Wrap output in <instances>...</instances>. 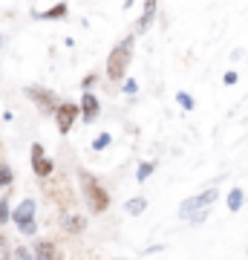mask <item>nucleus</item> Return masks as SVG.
<instances>
[{
    "instance_id": "f257e3e1",
    "label": "nucleus",
    "mask_w": 248,
    "mask_h": 260,
    "mask_svg": "<svg viewBox=\"0 0 248 260\" xmlns=\"http://www.w3.org/2000/svg\"><path fill=\"white\" fill-rule=\"evenodd\" d=\"M133 47H136V35L121 38L119 44L113 47V52L107 55V78L110 81H124V75L130 70V61H133Z\"/></svg>"
},
{
    "instance_id": "f03ea898",
    "label": "nucleus",
    "mask_w": 248,
    "mask_h": 260,
    "mask_svg": "<svg viewBox=\"0 0 248 260\" xmlns=\"http://www.w3.org/2000/svg\"><path fill=\"white\" fill-rule=\"evenodd\" d=\"M78 182H81V194L87 200L92 214H104L110 208V194H107V188L98 182V177H92L90 171H78Z\"/></svg>"
},
{
    "instance_id": "7ed1b4c3",
    "label": "nucleus",
    "mask_w": 248,
    "mask_h": 260,
    "mask_svg": "<svg viewBox=\"0 0 248 260\" xmlns=\"http://www.w3.org/2000/svg\"><path fill=\"white\" fill-rule=\"evenodd\" d=\"M35 211H38V203H35V200H20V205L12 211V223L18 225V232L26 234V237H32V234L38 232Z\"/></svg>"
},
{
    "instance_id": "20e7f679",
    "label": "nucleus",
    "mask_w": 248,
    "mask_h": 260,
    "mask_svg": "<svg viewBox=\"0 0 248 260\" xmlns=\"http://www.w3.org/2000/svg\"><path fill=\"white\" fill-rule=\"evenodd\" d=\"M220 200V191H217V185H211V188H205V191H199V194H193V197H188L182 205H179V217H191V214H196V211H202V208H211L214 203Z\"/></svg>"
},
{
    "instance_id": "39448f33",
    "label": "nucleus",
    "mask_w": 248,
    "mask_h": 260,
    "mask_svg": "<svg viewBox=\"0 0 248 260\" xmlns=\"http://www.w3.org/2000/svg\"><path fill=\"white\" fill-rule=\"evenodd\" d=\"M23 93L35 102L38 110H44V113H55L58 110V104H61V99H58L52 90H46V87H38V84H32V87H26Z\"/></svg>"
},
{
    "instance_id": "423d86ee",
    "label": "nucleus",
    "mask_w": 248,
    "mask_h": 260,
    "mask_svg": "<svg viewBox=\"0 0 248 260\" xmlns=\"http://www.w3.org/2000/svg\"><path fill=\"white\" fill-rule=\"evenodd\" d=\"M81 116V107L73 102H61L55 110V124H58V133H69L75 124V119Z\"/></svg>"
},
{
    "instance_id": "0eeeda50",
    "label": "nucleus",
    "mask_w": 248,
    "mask_h": 260,
    "mask_svg": "<svg viewBox=\"0 0 248 260\" xmlns=\"http://www.w3.org/2000/svg\"><path fill=\"white\" fill-rule=\"evenodd\" d=\"M32 171H35V177H41V179L52 177V171H55L52 159L44 153V145H41V142H35V145H32Z\"/></svg>"
},
{
    "instance_id": "6e6552de",
    "label": "nucleus",
    "mask_w": 248,
    "mask_h": 260,
    "mask_svg": "<svg viewBox=\"0 0 248 260\" xmlns=\"http://www.w3.org/2000/svg\"><path fill=\"white\" fill-rule=\"evenodd\" d=\"M41 182H44V188H46L52 197H58V203H61V205H69V203H73V188H69V182H66L64 177H55V179L46 177V179H41Z\"/></svg>"
},
{
    "instance_id": "1a4fd4ad",
    "label": "nucleus",
    "mask_w": 248,
    "mask_h": 260,
    "mask_svg": "<svg viewBox=\"0 0 248 260\" xmlns=\"http://www.w3.org/2000/svg\"><path fill=\"white\" fill-rule=\"evenodd\" d=\"M81 119L87 121V124H92V121L98 119V113H101V104H98V99L92 93H84V99H81Z\"/></svg>"
},
{
    "instance_id": "9d476101",
    "label": "nucleus",
    "mask_w": 248,
    "mask_h": 260,
    "mask_svg": "<svg viewBox=\"0 0 248 260\" xmlns=\"http://www.w3.org/2000/svg\"><path fill=\"white\" fill-rule=\"evenodd\" d=\"M156 6H159V0H145V12H141V18H138L133 35H145L147 29L153 26V20H156Z\"/></svg>"
},
{
    "instance_id": "9b49d317",
    "label": "nucleus",
    "mask_w": 248,
    "mask_h": 260,
    "mask_svg": "<svg viewBox=\"0 0 248 260\" xmlns=\"http://www.w3.org/2000/svg\"><path fill=\"white\" fill-rule=\"evenodd\" d=\"M32 257L35 260H61V249H58L52 240H41V243H35Z\"/></svg>"
},
{
    "instance_id": "f8f14e48",
    "label": "nucleus",
    "mask_w": 248,
    "mask_h": 260,
    "mask_svg": "<svg viewBox=\"0 0 248 260\" xmlns=\"http://www.w3.org/2000/svg\"><path fill=\"white\" fill-rule=\"evenodd\" d=\"M84 229H87V217H81V214H66L64 217V232L66 234H81Z\"/></svg>"
},
{
    "instance_id": "ddd939ff",
    "label": "nucleus",
    "mask_w": 248,
    "mask_h": 260,
    "mask_svg": "<svg viewBox=\"0 0 248 260\" xmlns=\"http://www.w3.org/2000/svg\"><path fill=\"white\" fill-rule=\"evenodd\" d=\"M66 12H69V6H66V3H55L52 9L38 12V15H32V18H38V20H64Z\"/></svg>"
},
{
    "instance_id": "4468645a",
    "label": "nucleus",
    "mask_w": 248,
    "mask_h": 260,
    "mask_svg": "<svg viewBox=\"0 0 248 260\" xmlns=\"http://www.w3.org/2000/svg\"><path fill=\"white\" fill-rule=\"evenodd\" d=\"M225 205H228L231 214H237L242 205H245V191L242 188H231L228 191V200H225Z\"/></svg>"
},
{
    "instance_id": "2eb2a0df",
    "label": "nucleus",
    "mask_w": 248,
    "mask_h": 260,
    "mask_svg": "<svg viewBox=\"0 0 248 260\" xmlns=\"http://www.w3.org/2000/svg\"><path fill=\"white\" fill-rule=\"evenodd\" d=\"M124 211L130 214V217H138V214H145L147 211V197H133V200H127V203H124Z\"/></svg>"
},
{
    "instance_id": "dca6fc26",
    "label": "nucleus",
    "mask_w": 248,
    "mask_h": 260,
    "mask_svg": "<svg viewBox=\"0 0 248 260\" xmlns=\"http://www.w3.org/2000/svg\"><path fill=\"white\" fill-rule=\"evenodd\" d=\"M153 171H156V162H141V165H138V171H136V182H147Z\"/></svg>"
},
{
    "instance_id": "f3484780",
    "label": "nucleus",
    "mask_w": 248,
    "mask_h": 260,
    "mask_svg": "<svg viewBox=\"0 0 248 260\" xmlns=\"http://www.w3.org/2000/svg\"><path fill=\"white\" fill-rule=\"evenodd\" d=\"M176 104H179L182 110H193V107H196L193 95H191V93H185V90H179V93H176Z\"/></svg>"
},
{
    "instance_id": "a211bd4d",
    "label": "nucleus",
    "mask_w": 248,
    "mask_h": 260,
    "mask_svg": "<svg viewBox=\"0 0 248 260\" xmlns=\"http://www.w3.org/2000/svg\"><path fill=\"white\" fill-rule=\"evenodd\" d=\"M110 142H113V133H98V136L92 139V150H104V148H110Z\"/></svg>"
},
{
    "instance_id": "6ab92c4d",
    "label": "nucleus",
    "mask_w": 248,
    "mask_h": 260,
    "mask_svg": "<svg viewBox=\"0 0 248 260\" xmlns=\"http://www.w3.org/2000/svg\"><path fill=\"white\" fill-rule=\"evenodd\" d=\"M12 179H15V174H12V168H9V165H0V188L12 185Z\"/></svg>"
},
{
    "instance_id": "aec40b11",
    "label": "nucleus",
    "mask_w": 248,
    "mask_h": 260,
    "mask_svg": "<svg viewBox=\"0 0 248 260\" xmlns=\"http://www.w3.org/2000/svg\"><path fill=\"white\" fill-rule=\"evenodd\" d=\"M211 217V208H202V211H196V214H191L188 220H191V225H202L205 220Z\"/></svg>"
},
{
    "instance_id": "412c9836",
    "label": "nucleus",
    "mask_w": 248,
    "mask_h": 260,
    "mask_svg": "<svg viewBox=\"0 0 248 260\" xmlns=\"http://www.w3.org/2000/svg\"><path fill=\"white\" fill-rule=\"evenodd\" d=\"M12 257V243L0 234V260H9Z\"/></svg>"
},
{
    "instance_id": "4be33fe9",
    "label": "nucleus",
    "mask_w": 248,
    "mask_h": 260,
    "mask_svg": "<svg viewBox=\"0 0 248 260\" xmlns=\"http://www.w3.org/2000/svg\"><path fill=\"white\" fill-rule=\"evenodd\" d=\"M12 254H15V260H35V257H32V249H29V246H18Z\"/></svg>"
},
{
    "instance_id": "5701e85b",
    "label": "nucleus",
    "mask_w": 248,
    "mask_h": 260,
    "mask_svg": "<svg viewBox=\"0 0 248 260\" xmlns=\"http://www.w3.org/2000/svg\"><path fill=\"white\" fill-rule=\"evenodd\" d=\"M95 78H98L95 73H90V75H84V78H81V90H84V93H92V87H95Z\"/></svg>"
},
{
    "instance_id": "b1692460",
    "label": "nucleus",
    "mask_w": 248,
    "mask_h": 260,
    "mask_svg": "<svg viewBox=\"0 0 248 260\" xmlns=\"http://www.w3.org/2000/svg\"><path fill=\"white\" fill-rule=\"evenodd\" d=\"M237 81H239V73H237V70H228V73L222 75V84H225V87H234Z\"/></svg>"
},
{
    "instance_id": "393cba45",
    "label": "nucleus",
    "mask_w": 248,
    "mask_h": 260,
    "mask_svg": "<svg viewBox=\"0 0 248 260\" xmlns=\"http://www.w3.org/2000/svg\"><path fill=\"white\" fill-rule=\"evenodd\" d=\"M6 220H9V203H6V200H0V225L6 223Z\"/></svg>"
},
{
    "instance_id": "a878e982",
    "label": "nucleus",
    "mask_w": 248,
    "mask_h": 260,
    "mask_svg": "<svg viewBox=\"0 0 248 260\" xmlns=\"http://www.w3.org/2000/svg\"><path fill=\"white\" fill-rule=\"evenodd\" d=\"M156 251L162 254V251H165V246H162V243H153V246H147V249L141 251V254H156Z\"/></svg>"
},
{
    "instance_id": "bb28decb",
    "label": "nucleus",
    "mask_w": 248,
    "mask_h": 260,
    "mask_svg": "<svg viewBox=\"0 0 248 260\" xmlns=\"http://www.w3.org/2000/svg\"><path fill=\"white\" fill-rule=\"evenodd\" d=\"M121 90H124L127 95H133V93H138V84L136 81H124V87H121Z\"/></svg>"
},
{
    "instance_id": "cd10ccee",
    "label": "nucleus",
    "mask_w": 248,
    "mask_h": 260,
    "mask_svg": "<svg viewBox=\"0 0 248 260\" xmlns=\"http://www.w3.org/2000/svg\"><path fill=\"white\" fill-rule=\"evenodd\" d=\"M133 3H136V0H124V9H130V6H133Z\"/></svg>"
},
{
    "instance_id": "c85d7f7f",
    "label": "nucleus",
    "mask_w": 248,
    "mask_h": 260,
    "mask_svg": "<svg viewBox=\"0 0 248 260\" xmlns=\"http://www.w3.org/2000/svg\"><path fill=\"white\" fill-rule=\"evenodd\" d=\"M113 260H127V257H113Z\"/></svg>"
},
{
    "instance_id": "c756f323",
    "label": "nucleus",
    "mask_w": 248,
    "mask_h": 260,
    "mask_svg": "<svg viewBox=\"0 0 248 260\" xmlns=\"http://www.w3.org/2000/svg\"><path fill=\"white\" fill-rule=\"evenodd\" d=\"M0 47H3V35H0Z\"/></svg>"
}]
</instances>
